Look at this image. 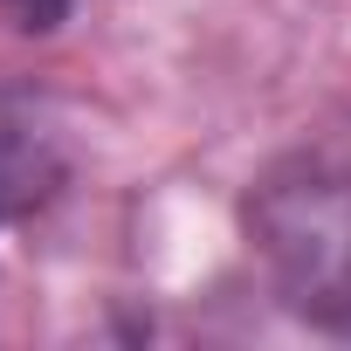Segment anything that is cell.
Masks as SVG:
<instances>
[{"mask_svg":"<svg viewBox=\"0 0 351 351\" xmlns=\"http://www.w3.org/2000/svg\"><path fill=\"white\" fill-rule=\"evenodd\" d=\"M248 234L276 282L324 317H351V158H296L255 186Z\"/></svg>","mask_w":351,"mask_h":351,"instance_id":"6da1fadb","label":"cell"},{"mask_svg":"<svg viewBox=\"0 0 351 351\" xmlns=\"http://www.w3.org/2000/svg\"><path fill=\"white\" fill-rule=\"evenodd\" d=\"M0 8L14 14V28L49 35V28H62V21H69V8H76V0H0Z\"/></svg>","mask_w":351,"mask_h":351,"instance_id":"3957f363","label":"cell"},{"mask_svg":"<svg viewBox=\"0 0 351 351\" xmlns=\"http://www.w3.org/2000/svg\"><path fill=\"white\" fill-rule=\"evenodd\" d=\"M42 186H49V165L35 158V145H21V138L0 131V228H8L21 207H35Z\"/></svg>","mask_w":351,"mask_h":351,"instance_id":"7a4b0ae2","label":"cell"}]
</instances>
